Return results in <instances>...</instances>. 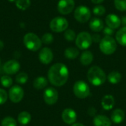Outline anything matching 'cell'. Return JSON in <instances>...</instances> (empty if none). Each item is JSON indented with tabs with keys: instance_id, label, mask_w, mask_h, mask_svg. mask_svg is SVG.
<instances>
[{
	"instance_id": "obj_1",
	"label": "cell",
	"mask_w": 126,
	"mask_h": 126,
	"mask_svg": "<svg viewBox=\"0 0 126 126\" xmlns=\"http://www.w3.org/2000/svg\"><path fill=\"white\" fill-rule=\"evenodd\" d=\"M69 70L66 65L58 63L52 65L48 71V79L55 86H63L68 80Z\"/></svg>"
},
{
	"instance_id": "obj_2",
	"label": "cell",
	"mask_w": 126,
	"mask_h": 126,
	"mask_svg": "<svg viewBox=\"0 0 126 126\" xmlns=\"http://www.w3.org/2000/svg\"><path fill=\"white\" fill-rule=\"evenodd\" d=\"M87 78L89 83L95 86H101L106 80L105 72L97 66H94L89 69Z\"/></svg>"
},
{
	"instance_id": "obj_3",
	"label": "cell",
	"mask_w": 126,
	"mask_h": 126,
	"mask_svg": "<svg viewBox=\"0 0 126 126\" xmlns=\"http://www.w3.org/2000/svg\"><path fill=\"white\" fill-rule=\"evenodd\" d=\"M24 44L27 49L30 51H38L42 44L39 37L33 32H28L24 36Z\"/></svg>"
},
{
	"instance_id": "obj_4",
	"label": "cell",
	"mask_w": 126,
	"mask_h": 126,
	"mask_svg": "<svg viewBox=\"0 0 126 126\" xmlns=\"http://www.w3.org/2000/svg\"><path fill=\"white\" fill-rule=\"evenodd\" d=\"M117 42L111 36L106 35L100 42V49L105 55H111L117 49Z\"/></svg>"
},
{
	"instance_id": "obj_5",
	"label": "cell",
	"mask_w": 126,
	"mask_h": 126,
	"mask_svg": "<svg viewBox=\"0 0 126 126\" xmlns=\"http://www.w3.org/2000/svg\"><path fill=\"white\" fill-rule=\"evenodd\" d=\"M73 92L75 95L80 99L86 98L91 94L89 86L86 83L82 80H78L74 84Z\"/></svg>"
},
{
	"instance_id": "obj_6",
	"label": "cell",
	"mask_w": 126,
	"mask_h": 126,
	"mask_svg": "<svg viewBox=\"0 0 126 126\" xmlns=\"http://www.w3.org/2000/svg\"><path fill=\"white\" fill-rule=\"evenodd\" d=\"M75 44L80 49H87L92 44V37L88 32H81L77 35Z\"/></svg>"
},
{
	"instance_id": "obj_7",
	"label": "cell",
	"mask_w": 126,
	"mask_h": 126,
	"mask_svg": "<svg viewBox=\"0 0 126 126\" xmlns=\"http://www.w3.org/2000/svg\"><path fill=\"white\" fill-rule=\"evenodd\" d=\"M69 26L68 21L61 16L54 18L49 24L50 29L55 32H61L67 30Z\"/></svg>"
},
{
	"instance_id": "obj_8",
	"label": "cell",
	"mask_w": 126,
	"mask_h": 126,
	"mask_svg": "<svg viewBox=\"0 0 126 126\" xmlns=\"http://www.w3.org/2000/svg\"><path fill=\"white\" fill-rule=\"evenodd\" d=\"M75 19L80 23L87 22L91 18V11L89 7L84 5L78 6L74 13Z\"/></svg>"
},
{
	"instance_id": "obj_9",
	"label": "cell",
	"mask_w": 126,
	"mask_h": 126,
	"mask_svg": "<svg viewBox=\"0 0 126 126\" xmlns=\"http://www.w3.org/2000/svg\"><path fill=\"white\" fill-rule=\"evenodd\" d=\"M24 89L18 85L11 86L8 92V97L10 100L14 103H18L21 102L24 97Z\"/></svg>"
},
{
	"instance_id": "obj_10",
	"label": "cell",
	"mask_w": 126,
	"mask_h": 126,
	"mask_svg": "<svg viewBox=\"0 0 126 126\" xmlns=\"http://www.w3.org/2000/svg\"><path fill=\"white\" fill-rule=\"evenodd\" d=\"M75 5L74 0H60L58 3V10L63 15H67L73 11Z\"/></svg>"
},
{
	"instance_id": "obj_11",
	"label": "cell",
	"mask_w": 126,
	"mask_h": 126,
	"mask_svg": "<svg viewBox=\"0 0 126 126\" xmlns=\"http://www.w3.org/2000/svg\"><path fill=\"white\" fill-rule=\"evenodd\" d=\"M44 102L48 105H54L58 100V93L57 90L52 87L47 88L44 92Z\"/></svg>"
},
{
	"instance_id": "obj_12",
	"label": "cell",
	"mask_w": 126,
	"mask_h": 126,
	"mask_svg": "<svg viewBox=\"0 0 126 126\" xmlns=\"http://www.w3.org/2000/svg\"><path fill=\"white\" fill-rule=\"evenodd\" d=\"M38 58L41 63L44 64H49L53 60V53L52 51L48 48L44 47L42 49H41L39 54H38Z\"/></svg>"
},
{
	"instance_id": "obj_13",
	"label": "cell",
	"mask_w": 126,
	"mask_h": 126,
	"mask_svg": "<svg viewBox=\"0 0 126 126\" xmlns=\"http://www.w3.org/2000/svg\"><path fill=\"white\" fill-rule=\"evenodd\" d=\"M3 68L7 75H15L20 69V63L16 60H10L4 63Z\"/></svg>"
},
{
	"instance_id": "obj_14",
	"label": "cell",
	"mask_w": 126,
	"mask_h": 126,
	"mask_svg": "<svg viewBox=\"0 0 126 126\" xmlns=\"http://www.w3.org/2000/svg\"><path fill=\"white\" fill-rule=\"evenodd\" d=\"M62 120L66 124H74L77 120V114L72 109H66L62 112Z\"/></svg>"
},
{
	"instance_id": "obj_15",
	"label": "cell",
	"mask_w": 126,
	"mask_h": 126,
	"mask_svg": "<svg viewBox=\"0 0 126 126\" xmlns=\"http://www.w3.org/2000/svg\"><path fill=\"white\" fill-rule=\"evenodd\" d=\"M106 22L107 26L112 28L113 30L119 28L122 24L121 19L115 14L108 15L106 18Z\"/></svg>"
},
{
	"instance_id": "obj_16",
	"label": "cell",
	"mask_w": 126,
	"mask_h": 126,
	"mask_svg": "<svg viewBox=\"0 0 126 126\" xmlns=\"http://www.w3.org/2000/svg\"><path fill=\"white\" fill-rule=\"evenodd\" d=\"M89 27L94 32H100L104 28L103 21L99 18H93L89 22Z\"/></svg>"
},
{
	"instance_id": "obj_17",
	"label": "cell",
	"mask_w": 126,
	"mask_h": 126,
	"mask_svg": "<svg viewBox=\"0 0 126 126\" xmlns=\"http://www.w3.org/2000/svg\"><path fill=\"white\" fill-rule=\"evenodd\" d=\"M101 105L105 110H111V109H113V107L115 105V100L114 97L110 94H107L104 96L103 98L102 99Z\"/></svg>"
},
{
	"instance_id": "obj_18",
	"label": "cell",
	"mask_w": 126,
	"mask_h": 126,
	"mask_svg": "<svg viewBox=\"0 0 126 126\" xmlns=\"http://www.w3.org/2000/svg\"><path fill=\"white\" fill-rule=\"evenodd\" d=\"M125 117H126L125 112L120 109H115L112 112L111 117L112 122L116 124H120V123H123V120H125Z\"/></svg>"
},
{
	"instance_id": "obj_19",
	"label": "cell",
	"mask_w": 126,
	"mask_h": 126,
	"mask_svg": "<svg viewBox=\"0 0 126 126\" xmlns=\"http://www.w3.org/2000/svg\"><path fill=\"white\" fill-rule=\"evenodd\" d=\"M94 126H111V122L107 117L106 116L104 115H97L94 117Z\"/></svg>"
},
{
	"instance_id": "obj_20",
	"label": "cell",
	"mask_w": 126,
	"mask_h": 126,
	"mask_svg": "<svg viewBox=\"0 0 126 126\" xmlns=\"http://www.w3.org/2000/svg\"><path fill=\"white\" fill-rule=\"evenodd\" d=\"M93 54L90 51H85L83 52L80 58V61L83 66H89L93 61Z\"/></svg>"
},
{
	"instance_id": "obj_21",
	"label": "cell",
	"mask_w": 126,
	"mask_h": 126,
	"mask_svg": "<svg viewBox=\"0 0 126 126\" xmlns=\"http://www.w3.org/2000/svg\"><path fill=\"white\" fill-rule=\"evenodd\" d=\"M116 40L120 45L126 47V27L120 29L117 32Z\"/></svg>"
},
{
	"instance_id": "obj_22",
	"label": "cell",
	"mask_w": 126,
	"mask_h": 126,
	"mask_svg": "<svg viewBox=\"0 0 126 126\" xmlns=\"http://www.w3.org/2000/svg\"><path fill=\"white\" fill-rule=\"evenodd\" d=\"M47 84H48L47 79L42 76L36 78L33 81L34 88H35L36 89H38V90L44 89L47 86Z\"/></svg>"
},
{
	"instance_id": "obj_23",
	"label": "cell",
	"mask_w": 126,
	"mask_h": 126,
	"mask_svg": "<svg viewBox=\"0 0 126 126\" xmlns=\"http://www.w3.org/2000/svg\"><path fill=\"white\" fill-rule=\"evenodd\" d=\"M31 121V115L27 111H22L18 115V122L22 125L26 126Z\"/></svg>"
},
{
	"instance_id": "obj_24",
	"label": "cell",
	"mask_w": 126,
	"mask_h": 126,
	"mask_svg": "<svg viewBox=\"0 0 126 126\" xmlns=\"http://www.w3.org/2000/svg\"><path fill=\"white\" fill-rule=\"evenodd\" d=\"M64 55L68 59L70 60L75 59L79 55V50L75 47H69L66 49L64 52Z\"/></svg>"
},
{
	"instance_id": "obj_25",
	"label": "cell",
	"mask_w": 126,
	"mask_h": 126,
	"mask_svg": "<svg viewBox=\"0 0 126 126\" xmlns=\"http://www.w3.org/2000/svg\"><path fill=\"white\" fill-rule=\"evenodd\" d=\"M122 78V75L119 72L113 71L110 72L108 75V80L112 84H117L118 83Z\"/></svg>"
},
{
	"instance_id": "obj_26",
	"label": "cell",
	"mask_w": 126,
	"mask_h": 126,
	"mask_svg": "<svg viewBox=\"0 0 126 126\" xmlns=\"http://www.w3.org/2000/svg\"><path fill=\"white\" fill-rule=\"evenodd\" d=\"M30 0H17L16 2V7L20 10H25L30 6Z\"/></svg>"
},
{
	"instance_id": "obj_27",
	"label": "cell",
	"mask_w": 126,
	"mask_h": 126,
	"mask_svg": "<svg viewBox=\"0 0 126 126\" xmlns=\"http://www.w3.org/2000/svg\"><path fill=\"white\" fill-rule=\"evenodd\" d=\"M76 34L75 32L71 29H67L66 30H65L64 32V38L66 41H73L74 40L76 39Z\"/></svg>"
},
{
	"instance_id": "obj_28",
	"label": "cell",
	"mask_w": 126,
	"mask_h": 126,
	"mask_svg": "<svg viewBox=\"0 0 126 126\" xmlns=\"http://www.w3.org/2000/svg\"><path fill=\"white\" fill-rule=\"evenodd\" d=\"M0 81H1V85L4 87H5V88H9V87L12 86L13 80L8 75H4V76H2L1 78V79H0Z\"/></svg>"
},
{
	"instance_id": "obj_29",
	"label": "cell",
	"mask_w": 126,
	"mask_h": 126,
	"mask_svg": "<svg viewBox=\"0 0 126 126\" xmlns=\"http://www.w3.org/2000/svg\"><path fill=\"white\" fill-rule=\"evenodd\" d=\"M1 125V126H16L17 123L14 118L11 117H7L2 120Z\"/></svg>"
},
{
	"instance_id": "obj_30",
	"label": "cell",
	"mask_w": 126,
	"mask_h": 126,
	"mask_svg": "<svg viewBox=\"0 0 126 126\" xmlns=\"http://www.w3.org/2000/svg\"><path fill=\"white\" fill-rule=\"evenodd\" d=\"M114 6L120 11L126 10V0H114Z\"/></svg>"
},
{
	"instance_id": "obj_31",
	"label": "cell",
	"mask_w": 126,
	"mask_h": 126,
	"mask_svg": "<svg viewBox=\"0 0 126 126\" xmlns=\"http://www.w3.org/2000/svg\"><path fill=\"white\" fill-rule=\"evenodd\" d=\"M28 80V75L25 72H21L17 75L16 81L19 84H24Z\"/></svg>"
},
{
	"instance_id": "obj_32",
	"label": "cell",
	"mask_w": 126,
	"mask_h": 126,
	"mask_svg": "<svg viewBox=\"0 0 126 126\" xmlns=\"http://www.w3.org/2000/svg\"><path fill=\"white\" fill-rule=\"evenodd\" d=\"M53 40H54V37L49 32H47L44 34L41 38V41L45 44H50L51 43H52Z\"/></svg>"
},
{
	"instance_id": "obj_33",
	"label": "cell",
	"mask_w": 126,
	"mask_h": 126,
	"mask_svg": "<svg viewBox=\"0 0 126 126\" xmlns=\"http://www.w3.org/2000/svg\"><path fill=\"white\" fill-rule=\"evenodd\" d=\"M93 13L94 15L97 16H101L105 14L106 13V8L103 5H97L93 9Z\"/></svg>"
},
{
	"instance_id": "obj_34",
	"label": "cell",
	"mask_w": 126,
	"mask_h": 126,
	"mask_svg": "<svg viewBox=\"0 0 126 126\" xmlns=\"http://www.w3.org/2000/svg\"><path fill=\"white\" fill-rule=\"evenodd\" d=\"M8 97V94L7 92L2 89H0V105L5 103Z\"/></svg>"
},
{
	"instance_id": "obj_35",
	"label": "cell",
	"mask_w": 126,
	"mask_h": 126,
	"mask_svg": "<svg viewBox=\"0 0 126 126\" xmlns=\"http://www.w3.org/2000/svg\"><path fill=\"white\" fill-rule=\"evenodd\" d=\"M103 33L107 36H111L114 34V30L109 27H106L103 28Z\"/></svg>"
},
{
	"instance_id": "obj_36",
	"label": "cell",
	"mask_w": 126,
	"mask_h": 126,
	"mask_svg": "<svg viewBox=\"0 0 126 126\" xmlns=\"http://www.w3.org/2000/svg\"><path fill=\"white\" fill-rule=\"evenodd\" d=\"M92 37V41H94V42H100V41L102 39L99 34H94Z\"/></svg>"
},
{
	"instance_id": "obj_37",
	"label": "cell",
	"mask_w": 126,
	"mask_h": 126,
	"mask_svg": "<svg viewBox=\"0 0 126 126\" xmlns=\"http://www.w3.org/2000/svg\"><path fill=\"white\" fill-rule=\"evenodd\" d=\"M95 114H96V110H95V109L94 107H91V108L89 109V110H88V114L89 116H94Z\"/></svg>"
},
{
	"instance_id": "obj_38",
	"label": "cell",
	"mask_w": 126,
	"mask_h": 126,
	"mask_svg": "<svg viewBox=\"0 0 126 126\" xmlns=\"http://www.w3.org/2000/svg\"><path fill=\"white\" fill-rule=\"evenodd\" d=\"M94 4H100L102 3L104 0H91Z\"/></svg>"
},
{
	"instance_id": "obj_39",
	"label": "cell",
	"mask_w": 126,
	"mask_h": 126,
	"mask_svg": "<svg viewBox=\"0 0 126 126\" xmlns=\"http://www.w3.org/2000/svg\"><path fill=\"white\" fill-rule=\"evenodd\" d=\"M121 22L125 25V27H126V16H123V19L121 20Z\"/></svg>"
},
{
	"instance_id": "obj_40",
	"label": "cell",
	"mask_w": 126,
	"mask_h": 126,
	"mask_svg": "<svg viewBox=\"0 0 126 126\" xmlns=\"http://www.w3.org/2000/svg\"><path fill=\"white\" fill-rule=\"evenodd\" d=\"M4 48V43L0 40V51H1Z\"/></svg>"
},
{
	"instance_id": "obj_41",
	"label": "cell",
	"mask_w": 126,
	"mask_h": 126,
	"mask_svg": "<svg viewBox=\"0 0 126 126\" xmlns=\"http://www.w3.org/2000/svg\"><path fill=\"white\" fill-rule=\"evenodd\" d=\"M72 126H83V124H81V123H74L73 125Z\"/></svg>"
},
{
	"instance_id": "obj_42",
	"label": "cell",
	"mask_w": 126,
	"mask_h": 126,
	"mask_svg": "<svg viewBox=\"0 0 126 126\" xmlns=\"http://www.w3.org/2000/svg\"><path fill=\"white\" fill-rule=\"evenodd\" d=\"M0 66H1V61H0Z\"/></svg>"
}]
</instances>
